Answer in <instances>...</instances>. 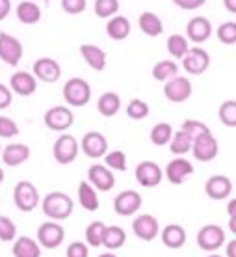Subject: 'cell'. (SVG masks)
<instances>
[{"label": "cell", "instance_id": "49", "mask_svg": "<svg viewBox=\"0 0 236 257\" xmlns=\"http://www.w3.org/2000/svg\"><path fill=\"white\" fill-rule=\"evenodd\" d=\"M227 212H229L230 218H236V198L229 201V205H227Z\"/></svg>", "mask_w": 236, "mask_h": 257}, {"label": "cell", "instance_id": "9", "mask_svg": "<svg viewBox=\"0 0 236 257\" xmlns=\"http://www.w3.org/2000/svg\"><path fill=\"white\" fill-rule=\"evenodd\" d=\"M141 207V196L136 190H125L117 194L114 199V211L119 216H130L134 212L140 211Z\"/></svg>", "mask_w": 236, "mask_h": 257}, {"label": "cell", "instance_id": "26", "mask_svg": "<svg viewBox=\"0 0 236 257\" xmlns=\"http://www.w3.org/2000/svg\"><path fill=\"white\" fill-rule=\"evenodd\" d=\"M121 108V99L117 93L114 91H106V93H102L101 99H99V103H97V110L101 112V116L104 117H112L115 116L117 112Z\"/></svg>", "mask_w": 236, "mask_h": 257}, {"label": "cell", "instance_id": "13", "mask_svg": "<svg viewBox=\"0 0 236 257\" xmlns=\"http://www.w3.org/2000/svg\"><path fill=\"white\" fill-rule=\"evenodd\" d=\"M88 179H90L91 185H93L97 190H101V192H108L115 185L114 174H112L106 166H101V164H93V166L88 170Z\"/></svg>", "mask_w": 236, "mask_h": 257}, {"label": "cell", "instance_id": "6", "mask_svg": "<svg viewBox=\"0 0 236 257\" xmlns=\"http://www.w3.org/2000/svg\"><path fill=\"white\" fill-rule=\"evenodd\" d=\"M0 58L8 65H17L23 58V45L17 38H13L10 34H0Z\"/></svg>", "mask_w": 236, "mask_h": 257}, {"label": "cell", "instance_id": "55", "mask_svg": "<svg viewBox=\"0 0 236 257\" xmlns=\"http://www.w3.org/2000/svg\"><path fill=\"white\" fill-rule=\"evenodd\" d=\"M208 257H221V255H216V253H212V255H208Z\"/></svg>", "mask_w": 236, "mask_h": 257}, {"label": "cell", "instance_id": "52", "mask_svg": "<svg viewBox=\"0 0 236 257\" xmlns=\"http://www.w3.org/2000/svg\"><path fill=\"white\" fill-rule=\"evenodd\" d=\"M8 6H10V2H8V0H2V13H0V17H2V19H4V17H6Z\"/></svg>", "mask_w": 236, "mask_h": 257}, {"label": "cell", "instance_id": "48", "mask_svg": "<svg viewBox=\"0 0 236 257\" xmlns=\"http://www.w3.org/2000/svg\"><path fill=\"white\" fill-rule=\"evenodd\" d=\"M175 4L180 6L182 10H195V8L203 6L204 0H175Z\"/></svg>", "mask_w": 236, "mask_h": 257}, {"label": "cell", "instance_id": "21", "mask_svg": "<svg viewBox=\"0 0 236 257\" xmlns=\"http://www.w3.org/2000/svg\"><path fill=\"white\" fill-rule=\"evenodd\" d=\"M30 157V148L25 144H10L2 151V162L6 166H21L23 162L28 161Z\"/></svg>", "mask_w": 236, "mask_h": 257}, {"label": "cell", "instance_id": "14", "mask_svg": "<svg viewBox=\"0 0 236 257\" xmlns=\"http://www.w3.org/2000/svg\"><path fill=\"white\" fill-rule=\"evenodd\" d=\"M217 140L210 135H204L201 136V138H197V140L193 142V148H191V151H193V157L197 159V161L201 162H210L212 159H216L217 155Z\"/></svg>", "mask_w": 236, "mask_h": 257}, {"label": "cell", "instance_id": "33", "mask_svg": "<svg viewBox=\"0 0 236 257\" xmlns=\"http://www.w3.org/2000/svg\"><path fill=\"white\" fill-rule=\"evenodd\" d=\"M167 52L171 54L173 58H184L186 54L190 52L188 49V39L184 36H179V34H173L167 39Z\"/></svg>", "mask_w": 236, "mask_h": 257}, {"label": "cell", "instance_id": "19", "mask_svg": "<svg viewBox=\"0 0 236 257\" xmlns=\"http://www.w3.org/2000/svg\"><path fill=\"white\" fill-rule=\"evenodd\" d=\"M212 25L206 17H193V19L186 25V36L193 41V43H204L210 38Z\"/></svg>", "mask_w": 236, "mask_h": 257}, {"label": "cell", "instance_id": "15", "mask_svg": "<svg viewBox=\"0 0 236 257\" xmlns=\"http://www.w3.org/2000/svg\"><path fill=\"white\" fill-rule=\"evenodd\" d=\"M82 149L84 153L91 157V159H99V157H106V151H108V140L101 135V133H95L91 131L88 135H84L82 138Z\"/></svg>", "mask_w": 236, "mask_h": 257}, {"label": "cell", "instance_id": "37", "mask_svg": "<svg viewBox=\"0 0 236 257\" xmlns=\"http://www.w3.org/2000/svg\"><path fill=\"white\" fill-rule=\"evenodd\" d=\"M169 148H171V153L184 155V153H188L191 148H193V140H191V138L186 135V133L179 131V133H175V136H173V140H171V144H169Z\"/></svg>", "mask_w": 236, "mask_h": 257}, {"label": "cell", "instance_id": "43", "mask_svg": "<svg viewBox=\"0 0 236 257\" xmlns=\"http://www.w3.org/2000/svg\"><path fill=\"white\" fill-rule=\"evenodd\" d=\"M15 233H17V227L8 216H0V238L4 242H12L15 238Z\"/></svg>", "mask_w": 236, "mask_h": 257}, {"label": "cell", "instance_id": "42", "mask_svg": "<svg viewBox=\"0 0 236 257\" xmlns=\"http://www.w3.org/2000/svg\"><path fill=\"white\" fill-rule=\"evenodd\" d=\"M217 39L225 45L236 43V23H223L217 28Z\"/></svg>", "mask_w": 236, "mask_h": 257}, {"label": "cell", "instance_id": "38", "mask_svg": "<svg viewBox=\"0 0 236 257\" xmlns=\"http://www.w3.org/2000/svg\"><path fill=\"white\" fill-rule=\"evenodd\" d=\"M93 10H95L97 17L108 19V17H112L114 13H117V10H119V2H117V0H95Z\"/></svg>", "mask_w": 236, "mask_h": 257}, {"label": "cell", "instance_id": "41", "mask_svg": "<svg viewBox=\"0 0 236 257\" xmlns=\"http://www.w3.org/2000/svg\"><path fill=\"white\" fill-rule=\"evenodd\" d=\"M127 114H128V117H132V119H143V117L149 116V104L143 103L141 99H134V101L128 103Z\"/></svg>", "mask_w": 236, "mask_h": 257}, {"label": "cell", "instance_id": "39", "mask_svg": "<svg viewBox=\"0 0 236 257\" xmlns=\"http://www.w3.org/2000/svg\"><path fill=\"white\" fill-rule=\"evenodd\" d=\"M219 121L227 127H236V101H225L219 106Z\"/></svg>", "mask_w": 236, "mask_h": 257}, {"label": "cell", "instance_id": "8", "mask_svg": "<svg viewBox=\"0 0 236 257\" xmlns=\"http://www.w3.org/2000/svg\"><path fill=\"white\" fill-rule=\"evenodd\" d=\"M78 155V142L71 135H62L54 144V159L60 164H71Z\"/></svg>", "mask_w": 236, "mask_h": 257}, {"label": "cell", "instance_id": "45", "mask_svg": "<svg viewBox=\"0 0 236 257\" xmlns=\"http://www.w3.org/2000/svg\"><path fill=\"white\" fill-rule=\"evenodd\" d=\"M62 8L65 13L77 15V13H82L86 10V0H62Z\"/></svg>", "mask_w": 236, "mask_h": 257}, {"label": "cell", "instance_id": "17", "mask_svg": "<svg viewBox=\"0 0 236 257\" xmlns=\"http://www.w3.org/2000/svg\"><path fill=\"white\" fill-rule=\"evenodd\" d=\"M204 192L212 199H225L232 192V183L225 175H212L204 185Z\"/></svg>", "mask_w": 236, "mask_h": 257}, {"label": "cell", "instance_id": "22", "mask_svg": "<svg viewBox=\"0 0 236 257\" xmlns=\"http://www.w3.org/2000/svg\"><path fill=\"white\" fill-rule=\"evenodd\" d=\"M10 82H12V90L15 91V93L25 95V97L32 95L34 91L38 90V80H36L30 73H26V71H19V73L12 75Z\"/></svg>", "mask_w": 236, "mask_h": 257}, {"label": "cell", "instance_id": "5", "mask_svg": "<svg viewBox=\"0 0 236 257\" xmlns=\"http://www.w3.org/2000/svg\"><path fill=\"white\" fill-rule=\"evenodd\" d=\"M65 231L64 227L56 222H45V224L39 225L38 229V240L39 244L47 248V250H54L58 246L64 242Z\"/></svg>", "mask_w": 236, "mask_h": 257}, {"label": "cell", "instance_id": "51", "mask_svg": "<svg viewBox=\"0 0 236 257\" xmlns=\"http://www.w3.org/2000/svg\"><path fill=\"white\" fill-rule=\"evenodd\" d=\"M227 257H236V240H230L227 244Z\"/></svg>", "mask_w": 236, "mask_h": 257}, {"label": "cell", "instance_id": "29", "mask_svg": "<svg viewBox=\"0 0 236 257\" xmlns=\"http://www.w3.org/2000/svg\"><path fill=\"white\" fill-rule=\"evenodd\" d=\"M78 201L86 211H97L99 209V198H97L95 188L86 181H82L78 185Z\"/></svg>", "mask_w": 236, "mask_h": 257}, {"label": "cell", "instance_id": "36", "mask_svg": "<svg viewBox=\"0 0 236 257\" xmlns=\"http://www.w3.org/2000/svg\"><path fill=\"white\" fill-rule=\"evenodd\" d=\"M180 131L186 133V135L190 136L193 142L197 140V138H201V136H204V135H210V128L206 127L204 123L197 121V119H186V121L182 123Z\"/></svg>", "mask_w": 236, "mask_h": 257}, {"label": "cell", "instance_id": "34", "mask_svg": "<svg viewBox=\"0 0 236 257\" xmlns=\"http://www.w3.org/2000/svg\"><path fill=\"white\" fill-rule=\"evenodd\" d=\"M173 140V128L169 123H158L151 131V142L154 146H166Z\"/></svg>", "mask_w": 236, "mask_h": 257}, {"label": "cell", "instance_id": "50", "mask_svg": "<svg viewBox=\"0 0 236 257\" xmlns=\"http://www.w3.org/2000/svg\"><path fill=\"white\" fill-rule=\"evenodd\" d=\"M223 6L227 12L236 13V0H223Z\"/></svg>", "mask_w": 236, "mask_h": 257}, {"label": "cell", "instance_id": "4", "mask_svg": "<svg viewBox=\"0 0 236 257\" xmlns=\"http://www.w3.org/2000/svg\"><path fill=\"white\" fill-rule=\"evenodd\" d=\"M225 242V231L216 224L201 227L197 233V244L204 251H216Z\"/></svg>", "mask_w": 236, "mask_h": 257}, {"label": "cell", "instance_id": "11", "mask_svg": "<svg viewBox=\"0 0 236 257\" xmlns=\"http://www.w3.org/2000/svg\"><path fill=\"white\" fill-rule=\"evenodd\" d=\"M136 179H138L141 187L153 188L156 185H160V181H162V170L153 161L140 162L138 168H136Z\"/></svg>", "mask_w": 236, "mask_h": 257}, {"label": "cell", "instance_id": "35", "mask_svg": "<svg viewBox=\"0 0 236 257\" xmlns=\"http://www.w3.org/2000/svg\"><path fill=\"white\" fill-rule=\"evenodd\" d=\"M104 235H106V225L102 222H91L86 229V240L91 246H102L104 244Z\"/></svg>", "mask_w": 236, "mask_h": 257}, {"label": "cell", "instance_id": "10", "mask_svg": "<svg viewBox=\"0 0 236 257\" xmlns=\"http://www.w3.org/2000/svg\"><path fill=\"white\" fill-rule=\"evenodd\" d=\"M182 65H184V69L190 75H201V73H204V71L208 69L210 56L201 47H193V49H190V52L186 54L184 58H182Z\"/></svg>", "mask_w": 236, "mask_h": 257}, {"label": "cell", "instance_id": "40", "mask_svg": "<svg viewBox=\"0 0 236 257\" xmlns=\"http://www.w3.org/2000/svg\"><path fill=\"white\" fill-rule=\"evenodd\" d=\"M104 162L106 166L112 168V170H117V172H125L127 170V155L123 151H112L104 157Z\"/></svg>", "mask_w": 236, "mask_h": 257}, {"label": "cell", "instance_id": "25", "mask_svg": "<svg viewBox=\"0 0 236 257\" xmlns=\"http://www.w3.org/2000/svg\"><path fill=\"white\" fill-rule=\"evenodd\" d=\"M106 32L115 41H123V39H127L130 36V21L127 17H123V15H115L114 19L108 21Z\"/></svg>", "mask_w": 236, "mask_h": 257}, {"label": "cell", "instance_id": "31", "mask_svg": "<svg viewBox=\"0 0 236 257\" xmlns=\"http://www.w3.org/2000/svg\"><path fill=\"white\" fill-rule=\"evenodd\" d=\"M177 71H179V65L175 64L173 60H162L153 67V77L154 80L167 82V80L177 77Z\"/></svg>", "mask_w": 236, "mask_h": 257}, {"label": "cell", "instance_id": "47", "mask_svg": "<svg viewBox=\"0 0 236 257\" xmlns=\"http://www.w3.org/2000/svg\"><path fill=\"white\" fill-rule=\"evenodd\" d=\"M12 104V91L8 90L6 84H0V108L4 110Z\"/></svg>", "mask_w": 236, "mask_h": 257}, {"label": "cell", "instance_id": "32", "mask_svg": "<svg viewBox=\"0 0 236 257\" xmlns=\"http://www.w3.org/2000/svg\"><path fill=\"white\" fill-rule=\"evenodd\" d=\"M127 240V233L123 231L119 225H110L106 227V235H104V244L108 250H119Z\"/></svg>", "mask_w": 236, "mask_h": 257}, {"label": "cell", "instance_id": "3", "mask_svg": "<svg viewBox=\"0 0 236 257\" xmlns=\"http://www.w3.org/2000/svg\"><path fill=\"white\" fill-rule=\"evenodd\" d=\"M13 201H15V205H17L19 211L23 212L34 211L39 203L38 188L34 187L32 183H28V181H21L13 188Z\"/></svg>", "mask_w": 236, "mask_h": 257}, {"label": "cell", "instance_id": "20", "mask_svg": "<svg viewBox=\"0 0 236 257\" xmlns=\"http://www.w3.org/2000/svg\"><path fill=\"white\" fill-rule=\"evenodd\" d=\"M191 174H193V166L186 159H175L166 168V175L171 185H182L186 177Z\"/></svg>", "mask_w": 236, "mask_h": 257}, {"label": "cell", "instance_id": "16", "mask_svg": "<svg viewBox=\"0 0 236 257\" xmlns=\"http://www.w3.org/2000/svg\"><path fill=\"white\" fill-rule=\"evenodd\" d=\"M132 229H134V235L141 240H153L158 235L160 227H158V220L151 216V214H140L138 218L134 220L132 224Z\"/></svg>", "mask_w": 236, "mask_h": 257}, {"label": "cell", "instance_id": "54", "mask_svg": "<svg viewBox=\"0 0 236 257\" xmlns=\"http://www.w3.org/2000/svg\"><path fill=\"white\" fill-rule=\"evenodd\" d=\"M99 257H117V255H114V253H102V255H99Z\"/></svg>", "mask_w": 236, "mask_h": 257}, {"label": "cell", "instance_id": "23", "mask_svg": "<svg viewBox=\"0 0 236 257\" xmlns=\"http://www.w3.org/2000/svg\"><path fill=\"white\" fill-rule=\"evenodd\" d=\"M162 242L171 248V250H179L186 242V231L179 224H169L162 229Z\"/></svg>", "mask_w": 236, "mask_h": 257}, {"label": "cell", "instance_id": "1", "mask_svg": "<svg viewBox=\"0 0 236 257\" xmlns=\"http://www.w3.org/2000/svg\"><path fill=\"white\" fill-rule=\"evenodd\" d=\"M43 212L52 220H65L71 216L73 212V199L64 192H51L47 194L43 199Z\"/></svg>", "mask_w": 236, "mask_h": 257}, {"label": "cell", "instance_id": "28", "mask_svg": "<svg viewBox=\"0 0 236 257\" xmlns=\"http://www.w3.org/2000/svg\"><path fill=\"white\" fill-rule=\"evenodd\" d=\"M140 30L145 34V36L154 38V36H160V34H162L164 25H162V21H160V17L156 13L145 12L140 15Z\"/></svg>", "mask_w": 236, "mask_h": 257}, {"label": "cell", "instance_id": "53", "mask_svg": "<svg viewBox=\"0 0 236 257\" xmlns=\"http://www.w3.org/2000/svg\"><path fill=\"white\" fill-rule=\"evenodd\" d=\"M229 229L236 235V218H229Z\"/></svg>", "mask_w": 236, "mask_h": 257}, {"label": "cell", "instance_id": "44", "mask_svg": "<svg viewBox=\"0 0 236 257\" xmlns=\"http://www.w3.org/2000/svg\"><path fill=\"white\" fill-rule=\"evenodd\" d=\"M17 135H19L17 123L6 116H0V138H12Z\"/></svg>", "mask_w": 236, "mask_h": 257}, {"label": "cell", "instance_id": "46", "mask_svg": "<svg viewBox=\"0 0 236 257\" xmlns=\"http://www.w3.org/2000/svg\"><path fill=\"white\" fill-rule=\"evenodd\" d=\"M65 255L67 257H88L90 255V250H88V246L84 244V242H73L69 244L67 251H65Z\"/></svg>", "mask_w": 236, "mask_h": 257}, {"label": "cell", "instance_id": "18", "mask_svg": "<svg viewBox=\"0 0 236 257\" xmlns=\"http://www.w3.org/2000/svg\"><path fill=\"white\" fill-rule=\"evenodd\" d=\"M34 75L43 82H56L62 75V67L56 60L52 58H39L34 64Z\"/></svg>", "mask_w": 236, "mask_h": 257}, {"label": "cell", "instance_id": "7", "mask_svg": "<svg viewBox=\"0 0 236 257\" xmlns=\"http://www.w3.org/2000/svg\"><path fill=\"white\" fill-rule=\"evenodd\" d=\"M164 95L171 103H184L191 95V82L184 77H175L164 86Z\"/></svg>", "mask_w": 236, "mask_h": 257}, {"label": "cell", "instance_id": "24", "mask_svg": "<svg viewBox=\"0 0 236 257\" xmlns=\"http://www.w3.org/2000/svg\"><path fill=\"white\" fill-rule=\"evenodd\" d=\"M82 58L88 62V65H91L95 71H102L106 67V52L102 51L101 47L97 45H82L80 47Z\"/></svg>", "mask_w": 236, "mask_h": 257}, {"label": "cell", "instance_id": "27", "mask_svg": "<svg viewBox=\"0 0 236 257\" xmlns=\"http://www.w3.org/2000/svg\"><path fill=\"white\" fill-rule=\"evenodd\" d=\"M17 19L25 25H36L39 19H41V8L36 4V2H30V0H23L17 6Z\"/></svg>", "mask_w": 236, "mask_h": 257}, {"label": "cell", "instance_id": "12", "mask_svg": "<svg viewBox=\"0 0 236 257\" xmlns=\"http://www.w3.org/2000/svg\"><path fill=\"white\" fill-rule=\"evenodd\" d=\"M73 121H75V116L65 106H54V108L47 110L45 114V125L51 131H65L73 125Z\"/></svg>", "mask_w": 236, "mask_h": 257}, {"label": "cell", "instance_id": "2", "mask_svg": "<svg viewBox=\"0 0 236 257\" xmlns=\"http://www.w3.org/2000/svg\"><path fill=\"white\" fill-rule=\"evenodd\" d=\"M64 99L71 106H86L91 99V86L82 78H71L64 86Z\"/></svg>", "mask_w": 236, "mask_h": 257}, {"label": "cell", "instance_id": "30", "mask_svg": "<svg viewBox=\"0 0 236 257\" xmlns=\"http://www.w3.org/2000/svg\"><path fill=\"white\" fill-rule=\"evenodd\" d=\"M13 255L15 257H39L41 255V248L36 240L30 237H21L17 242L13 244Z\"/></svg>", "mask_w": 236, "mask_h": 257}]
</instances>
